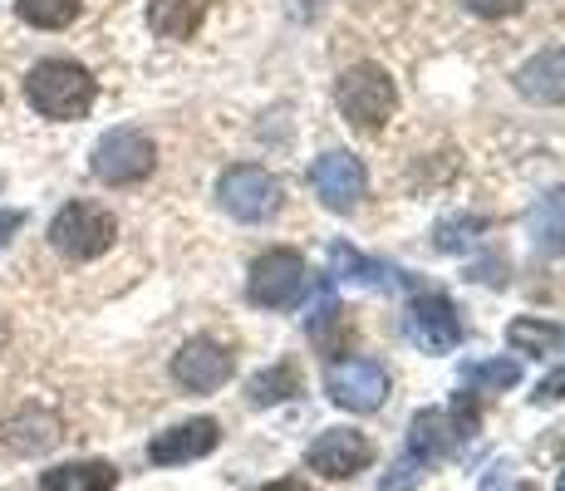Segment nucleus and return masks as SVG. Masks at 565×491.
Listing matches in <instances>:
<instances>
[{
	"label": "nucleus",
	"instance_id": "obj_18",
	"mask_svg": "<svg viewBox=\"0 0 565 491\" xmlns=\"http://www.w3.org/2000/svg\"><path fill=\"white\" fill-rule=\"evenodd\" d=\"M306 388V378H300V364H290V359H280V364L260 369V374L246 384V398L256 403V408H270V403H286L296 398V393Z\"/></svg>",
	"mask_w": 565,
	"mask_h": 491
},
{
	"label": "nucleus",
	"instance_id": "obj_23",
	"mask_svg": "<svg viewBox=\"0 0 565 491\" xmlns=\"http://www.w3.org/2000/svg\"><path fill=\"white\" fill-rule=\"evenodd\" d=\"M330 266L340 270L344 280H354V286H374V280L384 276V266H379V260H364L354 246H330Z\"/></svg>",
	"mask_w": 565,
	"mask_h": 491
},
{
	"label": "nucleus",
	"instance_id": "obj_14",
	"mask_svg": "<svg viewBox=\"0 0 565 491\" xmlns=\"http://www.w3.org/2000/svg\"><path fill=\"white\" fill-rule=\"evenodd\" d=\"M516 89L531 104H565V50H541L531 64H521Z\"/></svg>",
	"mask_w": 565,
	"mask_h": 491
},
{
	"label": "nucleus",
	"instance_id": "obj_21",
	"mask_svg": "<svg viewBox=\"0 0 565 491\" xmlns=\"http://www.w3.org/2000/svg\"><path fill=\"white\" fill-rule=\"evenodd\" d=\"M408 452L428 457V462H438V457L448 452V418H443L438 408H428V413H418V418H413V428H408Z\"/></svg>",
	"mask_w": 565,
	"mask_h": 491
},
{
	"label": "nucleus",
	"instance_id": "obj_12",
	"mask_svg": "<svg viewBox=\"0 0 565 491\" xmlns=\"http://www.w3.org/2000/svg\"><path fill=\"white\" fill-rule=\"evenodd\" d=\"M216 442H222V423L216 418H188V423H178V428L158 433V438L148 442V462L153 467L198 462V457L216 452Z\"/></svg>",
	"mask_w": 565,
	"mask_h": 491
},
{
	"label": "nucleus",
	"instance_id": "obj_25",
	"mask_svg": "<svg viewBox=\"0 0 565 491\" xmlns=\"http://www.w3.org/2000/svg\"><path fill=\"white\" fill-rule=\"evenodd\" d=\"M452 438H462V442L477 438V398H472V388L458 393V403H452Z\"/></svg>",
	"mask_w": 565,
	"mask_h": 491
},
{
	"label": "nucleus",
	"instance_id": "obj_17",
	"mask_svg": "<svg viewBox=\"0 0 565 491\" xmlns=\"http://www.w3.org/2000/svg\"><path fill=\"white\" fill-rule=\"evenodd\" d=\"M206 15V0H153L148 6V25L162 40H192Z\"/></svg>",
	"mask_w": 565,
	"mask_h": 491
},
{
	"label": "nucleus",
	"instance_id": "obj_22",
	"mask_svg": "<svg viewBox=\"0 0 565 491\" xmlns=\"http://www.w3.org/2000/svg\"><path fill=\"white\" fill-rule=\"evenodd\" d=\"M462 378H467V388H516L521 384V364L516 359H482V364H467L462 369Z\"/></svg>",
	"mask_w": 565,
	"mask_h": 491
},
{
	"label": "nucleus",
	"instance_id": "obj_26",
	"mask_svg": "<svg viewBox=\"0 0 565 491\" xmlns=\"http://www.w3.org/2000/svg\"><path fill=\"white\" fill-rule=\"evenodd\" d=\"M561 398H565V364L556 369V374H546V378H541L536 388H531V403H536V408H556Z\"/></svg>",
	"mask_w": 565,
	"mask_h": 491
},
{
	"label": "nucleus",
	"instance_id": "obj_15",
	"mask_svg": "<svg viewBox=\"0 0 565 491\" xmlns=\"http://www.w3.org/2000/svg\"><path fill=\"white\" fill-rule=\"evenodd\" d=\"M45 491H114L118 487V467L104 457H79V462H60L40 477Z\"/></svg>",
	"mask_w": 565,
	"mask_h": 491
},
{
	"label": "nucleus",
	"instance_id": "obj_24",
	"mask_svg": "<svg viewBox=\"0 0 565 491\" xmlns=\"http://www.w3.org/2000/svg\"><path fill=\"white\" fill-rule=\"evenodd\" d=\"M428 467H433L428 457H418V452H404V457H398L394 467H388L384 477H379V491H413V487L423 482V477H428Z\"/></svg>",
	"mask_w": 565,
	"mask_h": 491
},
{
	"label": "nucleus",
	"instance_id": "obj_20",
	"mask_svg": "<svg viewBox=\"0 0 565 491\" xmlns=\"http://www.w3.org/2000/svg\"><path fill=\"white\" fill-rule=\"evenodd\" d=\"M84 10V0H15V15L35 30H64L74 25Z\"/></svg>",
	"mask_w": 565,
	"mask_h": 491
},
{
	"label": "nucleus",
	"instance_id": "obj_10",
	"mask_svg": "<svg viewBox=\"0 0 565 491\" xmlns=\"http://www.w3.org/2000/svg\"><path fill=\"white\" fill-rule=\"evenodd\" d=\"M306 462H310V472L330 477V482H344V477L364 472V467L374 462V442H369L360 428H330L310 442Z\"/></svg>",
	"mask_w": 565,
	"mask_h": 491
},
{
	"label": "nucleus",
	"instance_id": "obj_6",
	"mask_svg": "<svg viewBox=\"0 0 565 491\" xmlns=\"http://www.w3.org/2000/svg\"><path fill=\"white\" fill-rule=\"evenodd\" d=\"M216 196L236 222H266V216L280 212V182L266 168H252V162L226 168L222 182H216Z\"/></svg>",
	"mask_w": 565,
	"mask_h": 491
},
{
	"label": "nucleus",
	"instance_id": "obj_31",
	"mask_svg": "<svg viewBox=\"0 0 565 491\" xmlns=\"http://www.w3.org/2000/svg\"><path fill=\"white\" fill-rule=\"evenodd\" d=\"M556 487H561V491H565V472H561V482H556Z\"/></svg>",
	"mask_w": 565,
	"mask_h": 491
},
{
	"label": "nucleus",
	"instance_id": "obj_29",
	"mask_svg": "<svg viewBox=\"0 0 565 491\" xmlns=\"http://www.w3.org/2000/svg\"><path fill=\"white\" fill-rule=\"evenodd\" d=\"M256 491H310L300 477H280V482H266V487H256Z\"/></svg>",
	"mask_w": 565,
	"mask_h": 491
},
{
	"label": "nucleus",
	"instance_id": "obj_3",
	"mask_svg": "<svg viewBox=\"0 0 565 491\" xmlns=\"http://www.w3.org/2000/svg\"><path fill=\"white\" fill-rule=\"evenodd\" d=\"M334 104H340V114L350 118L360 134H374V128L394 114L398 89L379 64H354V70H344L340 84H334Z\"/></svg>",
	"mask_w": 565,
	"mask_h": 491
},
{
	"label": "nucleus",
	"instance_id": "obj_19",
	"mask_svg": "<svg viewBox=\"0 0 565 491\" xmlns=\"http://www.w3.org/2000/svg\"><path fill=\"white\" fill-rule=\"evenodd\" d=\"M507 340H512L516 354H556V349L565 344V324H556V320H531V314H521V320H512Z\"/></svg>",
	"mask_w": 565,
	"mask_h": 491
},
{
	"label": "nucleus",
	"instance_id": "obj_8",
	"mask_svg": "<svg viewBox=\"0 0 565 491\" xmlns=\"http://www.w3.org/2000/svg\"><path fill=\"white\" fill-rule=\"evenodd\" d=\"M324 388H330V398L340 403V408L374 413V408H384V398H388V374L374 359H340V364H330V374H324Z\"/></svg>",
	"mask_w": 565,
	"mask_h": 491
},
{
	"label": "nucleus",
	"instance_id": "obj_9",
	"mask_svg": "<svg viewBox=\"0 0 565 491\" xmlns=\"http://www.w3.org/2000/svg\"><path fill=\"white\" fill-rule=\"evenodd\" d=\"M404 334L423 354H448L462 340V320H458V305L443 300V295H418L404 314Z\"/></svg>",
	"mask_w": 565,
	"mask_h": 491
},
{
	"label": "nucleus",
	"instance_id": "obj_11",
	"mask_svg": "<svg viewBox=\"0 0 565 491\" xmlns=\"http://www.w3.org/2000/svg\"><path fill=\"white\" fill-rule=\"evenodd\" d=\"M310 182H315V192H320V202L334 206V212H354L369 192L364 162L354 158V152H324V158H315Z\"/></svg>",
	"mask_w": 565,
	"mask_h": 491
},
{
	"label": "nucleus",
	"instance_id": "obj_2",
	"mask_svg": "<svg viewBox=\"0 0 565 491\" xmlns=\"http://www.w3.org/2000/svg\"><path fill=\"white\" fill-rule=\"evenodd\" d=\"M118 236V222L94 202H64L50 222V246L64 260H99Z\"/></svg>",
	"mask_w": 565,
	"mask_h": 491
},
{
	"label": "nucleus",
	"instance_id": "obj_5",
	"mask_svg": "<svg viewBox=\"0 0 565 491\" xmlns=\"http://www.w3.org/2000/svg\"><path fill=\"white\" fill-rule=\"evenodd\" d=\"M306 260L296 250H266V256L252 266V280H246V295L266 310H290V305L306 300Z\"/></svg>",
	"mask_w": 565,
	"mask_h": 491
},
{
	"label": "nucleus",
	"instance_id": "obj_30",
	"mask_svg": "<svg viewBox=\"0 0 565 491\" xmlns=\"http://www.w3.org/2000/svg\"><path fill=\"white\" fill-rule=\"evenodd\" d=\"M6 334H10V330H6V320H0V344H6Z\"/></svg>",
	"mask_w": 565,
	"mask_h": 491
},
{
	"label": "nucleus",
	"instance_id": "obj_27",
	"mask_svg": "<svg viewBox=\"0 0 565 491\" xmlns=\"http://www.w3.org/2000/svg\"><path fill=\"white\" fill-rule=\"evenodd\" d=\"M472 15H482V20H507V15H516L521 10V0H462Z\"/></svg>",
	"mask_w": 565,
	"mask_h": 491
},
{
	"label": "nucleus",
	"instance_id": "obj_7",
	"mask_svg": "<svg viewBox=\"0 0 565 491\" xmlns=\"http://www.w3.org/2000/svg\"><path fill=\"white\" fill-rule=\"evenodd\" d=\"M232 369H236L232 349L198 334V340H188L178 354H172V384L182 393H216L226 378H232Z\"/></svg>",
	"mask_w": 565,
	"mask_h": 491
},
{
	"label": "nucleus",
	"instance_id": "obj_28",
	"mask_svg": "<svg viewBox=\"0 0 565 491\" xmlns=\"http://www.w3.org/2000/svg\"><path fill=\"white\" fill-rule=\"evenodd\" d=\"M20 226H25V212H0V250L10 246V236H15Z\"/></svg>",
	"mask_w": 565,
	"mask_h": 491
},
{
	"label": "nucleus",
	"instance_id": "obj_13",
	"mask_svg": "<svg viewBox=\"0 0 565 491\" xmlns=\"http://www.w3.org/2000/svg\"><path fill=\"white\" fill-rule=\"evenodd\" d=\"M54 442H60V418L45 413V408H35V403H25L15 418H6V447L10 452L35 457V452H50Z\"/></svg>",
	"mask_w": 565,
	"mask_h": 491
},
{
	"label": "nucleus",
	"instance_id": "obj_16",
	"mask_svg": "<svg viewBox=\"0 0 565 491\" xmlns=\"http://www.w3.org/2000/svg\"><path fill=\"white\" fill-rule=\"evenodd\" d=\"M531 246L541 256H561L565 250V188H551L531 206Z\"/></svg>",
	"mask_w": 565,
	"mask_h": 491
},
{
	"label": "nucleus",
	"instance_id": "obj_4",
	"mask_svg": "<svg viewBox=\"0 0 565 491\" xmlns=\"http://www.w3.org/2000/svg\"><path fill=\"white\" fill-rule=\"evenodd\" d=\"M89 168L99 182H108V188H134V182H143L148 172L158 168V148L148 143L138 128H114V134L99 138Z\"/></svg>",
	"mask_w": 565,
	"mask_h": 491
},
{
	"label": "nucleus",
	"instance_id": "obj_1",
	"mask_svg": "<svg viewBox=\"0 0 565 491\" xmlns=\"http://www.w3.org/2000/svg\"><path fill=\"white\" fill-rule=\"evenodd\" d=\"M94 94H99L94 74L84 70V64H74V60H45V64H35V70L25 74L30 108L54 118V124H74V118H84L94 108Z\"/></svg>",
	"mask_w": 565,
	"mask_h": 491
},
{
	"label": "nucleus",
	"instance_id": "obj_32",
	"mask_svg": "<svg viewBox=\"0 0 565 491\" xmlns=\"http://www.w3.org/2000/svg\"><path fill=\"white\" fill-rule=\"evenodd\" d=\"M516 491H536V487H516Z\"/></svg>",
	"mask_w": 565,
	"mask_h": 491
}]
</instances>
